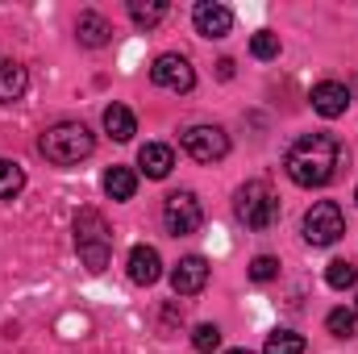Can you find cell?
<instances>
[{"mask_svg":"<svg viewBox=\"0 0 358 354\" xmlns=\"http://www.w3.org/2000/svg\"><path fill=\"white\" fill-rule=\"evenodd\" d=\"M342 163H346V150H342V142L334 134H304L283 155V171L300 187H325V183H334Z\"/></svg>","mask_w":358,"mask_h":354,"instance_id":"obj_1","label":"cell"},{"mask_svg":"<svg viewBox=\"0 0 358 354\" xmlns=\"http://www.w3.org/2000/svg\"><path fill=\"white\" fill-rule=\"evenodd\" d=\"M38 150L55 167H76L80 159H88L92 150H96V134H92L84 121H59V125H50L38 138Z\"/></svg>","mask_w":358,"mask_h":354,"instance_id":"obj_2","label":"cell"},{"mask_svg":"<svg viewBox=\"0 0 358 354\" xmlns=\"http://www.w3.org/2000/svg\"><path fill=\"white\" fill-rule=\"evenodd\" d=\"M76 250H80V259H84V267L92 275H100L108 267V259H113V234H108L104 213H96V208H80L76 213Z\"/></svg>","mask_w":358,"mask_h":354,"instance_id":"obj_3","label":"cell"},{"mask_svg":"<svg viewBox=\"0 0 358 354\" xmlns=\"http://www.w3.org/2000/svg\"><path fill=\"white\" fill-rule=\"evenodd\" d=\"M234 213L246 229H271L279 221V196L271 192L267 179H250L234 192Z\"/></svg>","mask_w":358,"mask_h":354,"instance_id":"obj_4","label":"cell"},{"mask_svg":"<svg viewBox=\"0 0 358 354\" xmlns=\"http://www.w3.org/2000/svg\"><path fill=\"white\" fill-rule=\"evenodd\" d=\"M304 242L308 246H334L342 234H346V217L334 200H317L308 213H304Z\"/></svg>","mask_w":358,"mask_h":354,"instance_id":"obj_5","label":"cell"},{"mask_svg":"<svg viewBox=\"0 0 358 354\" xmlns=\"http://www.w3.org/2000/svg\"><path fill=\"white\" fill-rule=\"evenodd\" d=\"M163 225H167V234H176V238H187V234H196L200 225H204V204L196 200V192H171L167 200H163Z\"/></svg>","mask_w":358,"mask_h":354,"instance_id":"obj_6","label":"cell"},{"mask_svg":"<svg viewBox=\"0 0 358 354\" xmlns=\"http://www.w3.org/2000/svg\"><path fill=\"white\" fill-rule=\"evenodd\" d=\"M183 150L196 159V163H221L229 155V134L221 125H192L183 134Z\"/></svg>","mask_w":358,"mask_h":354,"instance_id":"obj_7","label":"cell"},{"mask_svg":"<svg viewBox=\"0 0 358 354\" xmlns=\"http://www.w3.org/2000/svg\"><path fill=\"white\" fill-rule=\"evenodd\" d=\"M150 80L167 92H192L196 88V67L183 55H159L150 67Z\"/></svg>","mask_w":358,"mask_h":354,"instance_id":"obj_8","label":"cell"},{"mask_svg":"<svg viewBox=\"0 0 358 354\" xmlns=\"http://www.w3.org/2000/svg\"><path fill=\"white\" fill-rule=\"evenodd\" d=\"M192 21H196V34L200 38H225L234 29V13L225 4H217V0H200L192 8Z\"/></svg>","mask_w":358,"mask_h":354,"instance_id":"obj_9","label":"cell"},{"mask_svg":"<svg viewBox=\"0 0 358 354\" xmlns=\"http://www.w3.org/2000/svg\"><path fill=\"white\" fill-rule=\"evenodd\" d=\"M204 283H208V259H204V255H187V259H179L176 271H171L176 296H196V292H204Z\"/></svg>","mask_w":358,"mask_h":354,"instance_id":"obj_10","label":"cell"},{"mask_svg":"<svg viewBox=\"0 0 358 354\" xmlns=\"http://www.w3.org/2000/svg\"><path fill=\"white\" fill-rule=\"evenodd\" d=\"M350 88L346 84H338V80H321L317 88H313V108L325 117V121H338L346 108H350Z\"/></svg>","mask_w":358,"mask_h":354,"instance_id":"obj_11","label":"cell"},{"mask_svg":"<svg viewBox=\"0 0 358 354\" xmlns=\"http://www.w3.org/2000/svg\"><path fill=\"white\" fill-rule=\"evenodd\" d=\"M159 275H163V259H159V250L146 246V242H138V246L129 250V279L142 283V288H150V283H159Z\"/></svg>","mask_w":358,"mask_h":354,"instance_id":"obj_12","label":"cell"},{"mask_svg":"<svg viewBox=\"0 0 358 354\" xmlns=\"http://www.w3.org/2000/svg\"><path fill=\"white\" fill-rule=\"evenodd\" d=\"M138 167L146 171V179H167L171 167H176V150L163 146V142H146V146L138 150Z\"/></svg>","mask_w":358,"mask_h":354,"instance_id":"obj_13","label":"cell"},{"mask_svg":"<svg viewBox=\"0 0 358 354\" xmlns=\"http://www.w3.org/2000/svg\"><path fill=\"white\" fill-rule=\"evenodd\" d=\"M76 38H80V46H88V50H100V46H108V38H113V25L100 17V13H80V21H76Z\"/></svg>","mask_w":358,"mask_h":354,"instance_id":"obj_14","label":"cell"},{"mask_svg":"<svg viewBox=\"0 0 358 354\" xmlns=\"http://www.w3.org/2000/svg\"><path fill=\"white\" fill-rule=\"evenodd\" d=\"M29 88V71L13 59H0V104H17Z\"/></svg>","mask_w":358,"mask_h":354,"instance_id":"obj_15","label":"cell"},{"mask_svg":"<svg viewBox=\"0 0 358 354\" xmlns=\"http://www.w3.org/2000/svg\"><path fill=\"white\" fill-rule=\"evenodd\" d=\"M104 129H108L113 142H129V138L138 134V121H134V113H129L125 104H108V108H104Z\"/></svg>","mask_w":358,"mask_h":354,"instance_id":"obj_16","label":"cell"},{"mask_svg":"<svg viewBox=\"0 0 358 354\" xmlns=\"http://www.w3.org/2000/svg\"><path fill=\"white\" fill-rule=\"evenodd\" d=\"M104 192H108V200H134L138 176H134L129 167H108V171H104Z\"/></svg>","mask_w":358,"mask_h":354,"instance_id":"obj_17","label":"cell"},{"mask_svg":"<svg viewBox=\"0 0 358 354\" xmlns=\"http://www.w3.org/2000/svg\"><path fill=\"white\" fill-rule=\"evenodd\" d=\"M129 17H134V25H142V29H155V25L167 17V0H129Z\"/></svg>","mask_w":358,"mask_h":354,"instance_id":"obj_18","label":"cell"},{"mask_svg":"<svg viewBox=\"0 0 358 354\" xmlns=\"http://www.w3.org/2000/svg\"><path fill=\"white\" fill-rule=\"evenodd\" d=\"M325 283L334 288V292H346V288H355L358 283V267L350 259H334V263L325 267Z\"/></svg>","mask_w":358,"mask_h":354,"instance_id":"obj_19","label":"cell"},{"mask_svg":"<svg viewBox=\"0 0 358 354\" xmlns=\"http://www.w3.org/2000/svg\"><path fill=\"white\" fill-rule=\"evenodd\" d=\"M304 351H308V342L292 330H275L267 338V346H263V354H304Z\"/></svg>","mask_w":358,"mask_h":354,"instance_id":"obj_20","label":"cell"},{"mask_svg":"<svg viewBox=\"0 0 358 354\" xmlns=\"http://www.w3.org/2000/svg\"><path fill=\"white\" fill-rule=\"evenodd\" d=\"M21 187H25V171H21V163L0 159V200H13Z\"/></svg>","mask_w":358,"mask_h":354,"instance_id":"obj_21","label":"cell"},{"mask_svg":"<svg viewBox=\"0 0 358 354\" xmlns=\"http://www.w3.org/2000/svg\"><path fill=\"white\" fill-rule=\"evenodd\" d=\"M192 346H196V354L221 351V330H217V325H196V330H192Z\"/></svg>","mask_w":358,"mask_h":354,"instance_id":"obj_22","label":"cell"},{"mask_svg":"<svg viewBox=\"0 0 358 354\" xmlns=\"http://www.w3.org/2000/svg\"><path fill=\"white\" fill-rule=\"evenodd\" d=\"M325 330H329L334 338H355V313H350V309H334V313L325 317Z\"/></svg>","mask_w":358,"mask_h":354,"instance_id":"obj_23","label":"cell"},{"mask_svg":"<svg viewBox=\"0 0 358 354\" xmlns=\"http://www.w3.org/2000/svg\"><path fill=\"white\" fill-rule=\"evenodd\" d=\"M250 55H255V59H275V55H279V34L259 29V34L250 38Z\"/></svg>","mask_w":358,"mask_h":354,"instance_id":"obj_24","label":"cell"},{"mask_svg":"<svg viewBox=\"0 0 358 354\" xmlns=\"http://www.w3.org/2000/svg\"><path fill=\"white\" fill-rule=\"evenodd\" d=\"M279 275V259H271V255H259L255 263H250V279L255 283H271Z\"/></svg>","mask_w":358,"mask_h":354,"instance_id":"obj_25","label":"cell"},{"mask_svg":"<svg viewBox=\"0 0 358 354\" xmlns=\"http://www.w3.org/2000/svg\"><path fill=\"white\" fill-rule=\"evenodd\" d=\"M217 76H221V80H234V59H221V63H217Z\"/></svg>","mask_w":358,"mask_h":354,"instance_id":"obj_26","label":"cell"},{"mask_svg":"<svg viewBox=\"0 0 358 354\" xmlns=\"http://www.w3.org/2000/svg\"><path fill=\"white\" fill-rule=\"evenodd\" d=\"M225 354H255V351H246V346H238V351H225Z\"/></svg>","mask_w":358,"mask_h":354,"instance_id":"obj_27","label":"cell"},{"mask_svg":"<svg viewBox=\"0 0 358 354\" xmlns=\"http://www.w3.org/2000/svg\"><path fill=\"white\" fill-rule=\"evenodd\" d=\"M350 84H355V92H358V71H355V80H350Z\"/></svg>","mask_w":358,"mask_h":354,"instance_id":"obj_28","label":"cell"},{"mask_svg":"<svg viewBox=\"0 0 358 354\" xmlns=\"http://www.w3.org/2000/svg\"><path fill=\"white\" fill-rule=\"evenodd\" d=\"M355 204H358V187H355Z\"/></svg>","mask_w":358,"mask_h":354,"instance_id":"obj_29","label":"cell"},{"mask_svg":"<svg viewBox=\"0 0 358 354\" xmlns=\"http://www.w3.org/2000/svg\"><path fill=\"white\" fill-rule=\"evenodd\" d=\"M355 313H358V300H355Z\"/></svg>","mask_w":358,"mask_h":354,"instance_id":"obj_30","label":"cell"}]
</instances>
